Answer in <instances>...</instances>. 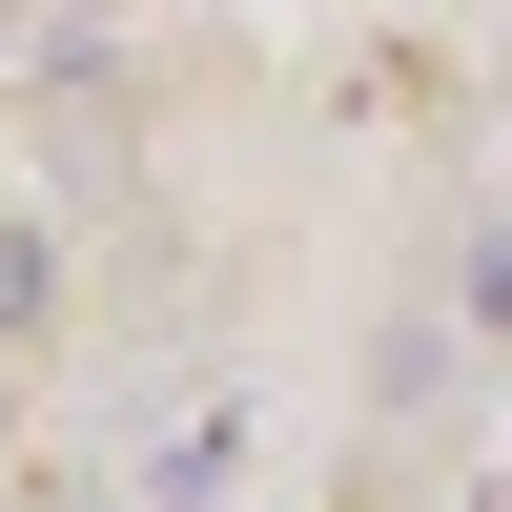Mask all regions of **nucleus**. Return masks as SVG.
Here are the masks:
<instances>
[{
  "instance_id": "f03ea898",
  "label": "nucleus",
  "mask_w": 512,
  "mask_h": 512,
  "mask_svg": "<svg viewBox=\"0 0 512 512\" xmlns=\"http://www.w3.org/2000/svg\"><path fill=\"white\" fill-rule=\"evenodd\" d=\"M41 287H62V267H41V226H0V328H41Z\"/></svg>"
},
{
  "instance_id": "7ed1b4c3",
  "label": "nucleus",
  "mask_w": 512,
  "mask_h": 512,
  "mask_svg": "<svg viewBox=\"0 0 512 512\" xmlns=\"http://www.w3.org/2000/svg\"><path fill=\"white\" fill-rule=\"evenodd\" d=\"M451 287H472V328H512V226H472V267H451Z\"/></svg>"
},
{
  "instance_id": "f257e3e1",
  "label": "nucleus",
  "mask_w": 512,
  "mask_h": 512,
  "mask_svg": "<svg viewBox=\"0 0 512 512\" xmlns=\"http://www.w3.org/2000/svg\"><path fill=\"white\" fill-rule=\"evenodd\" d=\"M226 472H246V410H226V390H205V410H164V431H144V512H205Z\"/></svg>"
}]
</instances>
